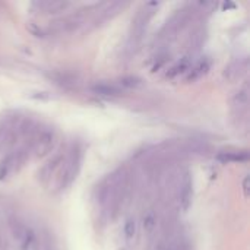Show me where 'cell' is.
Masks as SVG:
<instances>
[{
	"mask_svg": "<svg viewBox=\"0 0 250 250\" xmlns=\"http://www.w3.org/2000/svg\"><path fill=\"white\" fill-rule=\"evenodd\" d=\"M82 158H83L82 148L78 144L73 145V148L69 151L67 157H64V163H63L62 171H60L59 177L56 179V189H57V192L64 190L66 188H69L75 182V179L79 174L81 166H82Z\"/></svg>",
	"mask_w": 250,
	"mask_h": 250,
	"instance_id": "obj_1",
	"label": "cell"
},
{
	"mask_svg": "<svg viewBox=\"0 0 250 250\" xmlns=\"http://www.w3.org/2000/svg\"><path fill=\"white\" fill-rule=\"evenodd\" d=\"M31 138H32L31 152L37 158H41V157L50 154L56 144V135L50 129H37Z\"/></svg>",
	"mask_w": 250,
	"mask_h": 250,
	"instance_id": "obj_2",
	"label": "cell"
},
{
	"mask_svg": "<svg viewBox=\"0 0 250 250\" xmlns=\"http://www.w3.org/2000/svg\"><path fill=\"white\" fill-rule=\"evenodd\" d=\"M28 155H29V151L26 148L13 151L4 155L0 161V180H6L13 173H18L19 168L26 161Z\"/></svg>",
	"mask_w": 250,
	"mask_h": 250,
	"instance_id": "obj_3",
	"label": "cell"
},
{
	"mask_svg": "<svg viewBox=\"0 0 250 250\" xmlns=\"http://www.w3.org/2000/svg\"><path fill=\"white\" fill-rule=\"evenodd\" d=\"M63 163H64V155L63 154H56L54 157H51V160H48L38 171V180L42 183V185H48L53 179H57L60 171H62V167H63Z\"/></svg>",
	"mask_w": 250,
	"mask_h": 250,
	"instance_id": "obj_4",
	"label": "cell"
},
{
	"mask_svg": "<svg viewBox=\"0 0 250 250\" xmlns=\"http://www.w3.org/2000/svg\"><path fill=\"white\" fill-rule=\"evenodd\" d=\"M193 201V182L189 173H186L183 176V180L180 183V189H179V205L182 208L183 212H186Z\"/></svg>",
	"mask_w": 250,
	"mask_h": 250,
	"instance_id": "obj_5",
	"label": "cell"
},
{
	"mask_svg": "<svg viewBox=\"0 0 250 250\" xmlns=\"http://www.w3.org/2000/svg\"><path fill=\"white\" fill-rule=\"evenodd\" d=\"M248 67H249V62L248 59H237L234 62H231L226 70H224V76L230 81H236L239 78H242L246 72H248Z\"/></svg>",
	"mask_w": 250,
	"mask_h": 250,
	"instance_id": "obj_6",
	"label": "cell"
},
{
	"mask_svg": "<svg viewBox=\"0 0 250 250\" xmlns=\"http://www.w3.org/2000/svg\"><path fill=\"white\" fill-rule=\"evenodd\" d=\"M211 66H212V60L209 57H204L201 59L195 66L190 67L189 70V75L186 78L188 82H195V81H199L201 78H204L205 75H208V72L211 70Z\"/></svg>",
	"mask_w": 250,
	"mask_h": 250,
	"instance_id": "obj_7",
	"label": "cell"
},
{
	"mask_svg": "<svg viewBox=\"0 0 250 250\" xmlns=\"http://www.w3.org/2000/svg\"><path fill=\"white\" fill-rule=\"evenodd\" d=\"M91 91L97 95L101 97H120L122 95V88L116 83H110V82H97L91 86Z\"/></svg>",
	"mask_w": 250,
	"mask_h": 250,
	"instance_id": "obj_8",
	"label": "cell"
},
{
	"mask_svg": "<svg viewBox=\"0 0 250 250\" xmlns=\"http://www.w3.org/2000/svg\"><path fill=\"white\" fill-rule=\"evenodd\" d=\"M31 6L41 13H54V12H60L62 9L64 10L70 4L64 1H34Z\"/></svg>",
	"mask_w": 250,
	"mask_h": 250,
	"instance_id": "obj_9",
	"label": "cell"
},
{
	"mask_svg": "<svg viewBox=\"0 0 250 250\" xmlns=\"http://www.w3.org/2000/svg\"><path fill=\"white\" fill-rule=\"evenodd\" d=\"M190 67H192V60H190V57H183V59H180L174 66H171V67L167 70L166 78H167V79H174V78H177L179 75H183V73L189 72Z\"/></svg>",
	"mask_w": 250,
	"mask_h": 250,
	"instance_id": "obj_10",
	"label": "cell"
},
{
	"mask_svg": "<svg viewBox=\"0 0 250 250\" xmlns=\"http://www.w3.org/2000/svg\"><path fill=\"white\" fill-rule=\"evenodd\" d=\"M218 160L223 163H246L249 160L248 151H224L218 154Z\"/></svg>",
	"mask_w": 250,
	"mask_h": 250,
	"instance_id": "obj_11",
	"label": "cell"
},
{
	"mask_svg": "<svg viewBox=\"0 0 250 250\" xmlns=\"http://www.w3.org/2000/svg\"><path fill=\"white\" fill-rule=\"evenodd\" d=\"M157 223H158V217L157 214L151 209L148 211L145 215H144V220H142V226H144V231L148 237H151L155 230H157Z\"/></svg>",
	"mask_w": 250,
	"mask_h": 250,
	"instance_id": "obj_12",
	"label": "cell"
},
{
	"mask_svg": "<svg viewBox=\"0 0 250 250\" xmlns=\"http://www.w3.org/2000/svg\"><path fill=\"white\" fill-rule=\"evenodd\" d=\"M233 104H234V107L239 108V111H246L248 104H249V91H248V88H242L240 91L236 92V95L233 98Z\"/></svg>",
	"mask_w": 250,
	"mask_h": 250,
	"instance_id": "obj_13",
	"label": "cell"
},
{
	"mask_svg": "<svg viewBox=\"0 0 250 250\" xmlns=\"http://www.w3.org/2000/svg\"><path fill=\"white\" fill-rule=\"evenodd\" d=\"M53 78H54L56 83H59L62 86H73V85H76V81H78L76 76L69 72H56Z\"/></svg>",
	"mask_w": 250,
	"mask_h": 250,
	"instance_id": "obj_14",
	"label": "cell"
},
{
	"mask_svg": "<svg viewBox=\"0 0 250 250\" xmlns=\"http://www.w3.org/2000/svg\"><path fill=\"white\" fill-rule=\"evenodd\" d=\"M136 231H138V226L135 218H127L125 221V227H123V234H125V240L126 242H133L136 237Z\"/></svg>",
	"mask_w": 250,
	"mask_h": 250,
	"instance_id": "obj_15",
	"label": "cell"
},
{
	"mask_svg": "<svg viewBox=\"0 0 250 250\" xmlns=\"http://www.w3.org/2000/svg\"><path fill=\"white\" fill-rule=\"evenodd\" d=\"M119 83H120V88L125 86V88H141L144 86V81L138 76H123L119 79Z\"/></svg>",
	"mask_w": 250,
	"mask_h": 250,
	"instance_id": "obj_16",
	"label": "cell"
},
{
	"mask_svg": "<svg viewBox=\"0 0 250 250\" xmlns=\"http://www.w3.org/2000/svg\"><path fill=\"white\" fill-rule=\"evenodd\" d=\"M204 41H205V31H204V29L196 31V32L192 35V48H193V50H198V48L202 45Z\"/></svg>",
	"mask_w": 250,
	"mask_h": 250,
	"instance_id": "obj_17",
	"label": "cell"
},
{
	"mask_svg": "<svg viewBox=\"0 0 250 250\" xmlns=\"http://www.w3.org/2000/svg\"><path fill=\"white\" fill-rule=\"evenodd\" d=\"M167 62H168V56H167V54H160V56L157 57V60L154 62L152 72H157V70H158L160 67H163Z\"/></svg>",
	"mask_w": 250,
	"mask_h": 250,
	"instance_id": "obj_18",
	"label": "cell"
},
{
	"mask_svg": "<svg viewBox=\"0 0 250 250\" xmlns=\"http://www.w3.org/2000/svg\"><path fill=\"white\" fill-rule=\"evenodd\" d=\"M243 189H245V195L249 196V177L245 179V182H243Z\"/></svg>",
	"mask_w": 250,
	"mask_h": 250,
	"instance_id": "obj_19",
	"label": "cell"
}]
</instances>
